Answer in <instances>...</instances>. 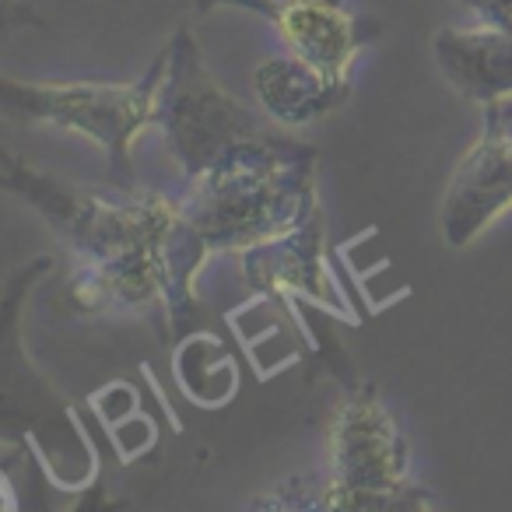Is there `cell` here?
Here are the masks:
<instances>
[{"label":"cell","mask_w":512,"mask_h":512,"mask_svg":"<svg viewBox=\"0 0 512 512\" xmlns=\"http://www.w3.org/2000/svg\"><path fill=\"white\" fill-rule=\"evenodd\" d=\"M4 186L36 207L67 242L74 271L67 302L88 316H141L172 334L197 320V281L207 246L183 218V204L155 190H120L106 197L39 172L18 155H4Z\"/></svg>","instance_id":"obj_1"},{"label":"cell","mask_w":512,"mask_h":512,"mask_svg":"<svg viewBox=\"0 0 512 512\" xmlns=\"http://www.w3.org/2000/svg\"><path fill=\"white\" fill-rule=\"evenodd\" d=\"M207 253H246L295 232L316 200V148L274 130L232 144L179 200Z\"/></svg>","instance_id":"obj_2"},{"label":"cell","mask_w":512,"mask_h":512,"mask_svg":"<svg viewBox=\"0 0 512 512\" xmlns=\"http://www.w3.org/2000/svg\"><path fill=\"white\" fill-rule=\"evenodd\" d=\"M411 446L397 414L372 383L344 386L327 428V484L302 509L393 512L432 509V495L407 481Z\"/></svg>","instance_id":"obj_3"},{"label":"cell","mask_w":512,"mask_h":512,"mask_svg":"<svg viewBox=\"0 0 512 512\" xmlns=\"http://www.w3.org/2000/svg\"><path fill=\"white\" fill-rule=\"evenodd\" d=\"M165 78V50L148 74L127 85L106 81H0L4 113L22 123H50L88 137L106 155L116 190H137L130 148L158 120V92Z\"/></svg>","instance_id":"obj_4"},{"label":"cell","mask_w":512,"mask_h":512,"mask_svg":"<svg viewBox=\"0 0 512 512\" xmlns=\"http://www.w3.org/2000/svg\"><path fill=\"white\" fill-rule=\"evenodd\" d=\"M155 127L165 134L169 155L186 179L207 172L232 144L264 134L267 127L253 109L235 102L204 67L193 32L176 29L165 46V78L158 92Z\"/></svg>","instance_id":"obj_5"},{"label":"cell","mask_w":512,"mask_h":512,"mask_svg":"<svg viewBox=\"0 0 512 512\" xmlns=\"http://www.w3.org/2000/svg\"><path fill=\"white\" fill-rule=\"evenodd\" d=\"M193 8L253 11L281 32L288 53L313 64L334 85L348 88L355 57L379 39V22L355 15L344 0H193Z\"/></svg>","instance_id":"obj_6"},{"label":"cell","mask_w":512,"mask_h":512,"mask_svg":"<svg viewBox=\"0 0 512 512\" xmlns=\"http://www.w3.org/2000/svg\"><path fill=\"white\" fill-rule=\"evenodd\" d=\"M484 134L460 158L442 200V239L463 249L512 207V102H484Z\"/></svg>","instance_id":"obj_7"},{"label":"cell","mask_w":512,"mask_h":512,"mask_svg":"<svg viewBox=\"0 0 512 512\" xmlns=\"http://www.w3.org/2000/svg\"><path fill=\"white\" fill-rule=\"evenodd\" d=\"M242 274L260 295H306L316 306H334V281L323 264V214H309L295 232L246 249Z\"/></svg>","instance_id":"obj_8"},{"label":"cell","mask_w":512,"mask_h":512,"mask_svg":"<svg viewBox=\"0 0 512 512\" xmlns=\"http://www.w3.org/2000/svg\"><path fill=\"white\" fill-rule=\"evenodd\" d=\"M442 78L474 102L512 95V36L477 25V29H439L432 39Z\"/></svg>","instance_id":"obj_9"},{"label":"cell","mask_w":512,"mask_h":512,"mask_svg":"<svg viewBox=\"0 0 512 512\" xmlns=\"http://www.w3.org/2000/svg\"><path fill=\"white\" fill-rule=\"evenodd\" d=\"M253 95L267 116L281 127H306V123L330 116L348 102L351 88L334 85L313 64L295 53L271 57L253 71Z\"/></svg>","instance_id":"obj_10"},{"label":"cell","mask_w":512,"mask_h":512,"mask_svg":"<svg viewBox=\"0 0 512 512\" xmlns=\"http://www.w3.org/2000/svg\"><path fill=\"white\" fill-rule=\"evenodd\" d=\"M463 4L481 18V25L512 36V0H463Z\"/></svg>","instance_id":"obj_11"},{"label":"cell","mask_w":512,"mask_h":512,"mask_svg":"<svg viewBox=\"0 0 512 512\" xmlns=\"http://www.w3.org/2000/svg\"><path fill=\"white\" fill-rule=\"evenodd\" d=\"M18 4H22V0H4V11H8V18H15L18 15ZM32 15V0H25V18ZM36 18V15H32Z\"/></svg>","instance_id":"obj_12"}]
</instances>
